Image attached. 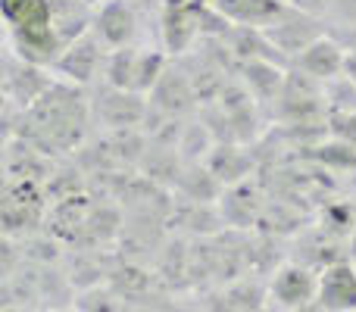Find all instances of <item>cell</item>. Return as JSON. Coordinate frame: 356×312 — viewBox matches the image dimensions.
Listing matches in <instances>:
<instances>
[{
  "label": "cell",
  "instance_id": "obj_1",
  "mask_svg": "<svg viewBox=\"0 0 356 312\" xmlns=\"http://www.w3.org/2000/svg\"><path fill=\"white\" fill-rule=\"evenodd\" d=\"M0 10L25 63L47 66L63 56V44L50 19V0H0Z\"/></svg>",
  "mask_w": 356,
  "mask_h": 312
},
{
  "label": "cell",
  "instance_id": "obj_2",
  "mask_svg": "<svg viewBox=\"0 0 356 312\" xmlns=\"http://www.w3.org/2000/svg\"><path fill=\"white\" fill-rule=\"evenodd\" d=\"M22 122L31 125V129H22V138L29 135L38 147H54V150H66L72 144H79L81 129H85L79 97L56 91V88H50L44 97H38L29 106Z\"/></svg>",
  "mask_w": 356,
  "mask_h": 312
},
{
  "label": "cell",
  "instance_id": "obj_3",
  "mask_svg": "<svg viewBox=\"0 0 356 312\" xmlns=\"http://www.w3.org/2000/svg\"><path fill=\"white\" fill-rule=\"evenodd\" d=\"M50 19H54V31L60 38L63 50H66L69 44L88 35L91 10H88L85 0H50Z\"/></svg>",
  "mask_w": 356,
  "mask_h": 312
},
{
  "label": "cell",
  "instance_id": "obj_4",
  "mask_svg": "<svg viewBox=\"0 0 356 312\" xmlns=\"http://www.w3.org/2000/svg\"><path fill=\"white\" fill-rule=\"evenodd\" d=\"M319 294H322V306L332 312L356 309V272L350 265L325 269V275L319 281Z\"/></svg>",
  "mask_w": 356,
  "mask_h": 312
},
{
  "label": "cell",
  "instance_id": "obj_5",
  "mask_svg": "<svg viewBox=\"0 0 356 312\" xmlns=\"http://www.w3.org/2000/svg\"><path fill=\"white\" fill-rule=\"evenodd\" d=\"M135 13L125 0H106L97 13V31L110 47H125L135 38Z\"/></svg>",
  "mask_w": 356,
  "mask_h": 312
},
{
  "label": "cell",
  "instance_id": "obj_6",
  "mask_svg": "<svg viewBox=\"0 0 356 312\" xmlns=\"http://www.w3.org/2000/svg\"><path fill=\"white\" fill-rule=\"evenodd\" d=\"M266 38H269L282 54H303L309 44H316L322 38V28L309 22L307 16H291L288 22H282V25L272 22Z\"/></svg>",
  "mask_w": 356,
  "mask_h": 312
},
{
  "label": "cell",
  "instance_id": "obj_7",
  "mask_svg": "<svg viewBox=\"0 0 356 312\" xmlns=\"http://www.w3.org/2000/svg\"><path fill=\"white\" fill-rule=\"evenodd\" d=\"M97 60H100V50H97V38L88 31L85 38H79L75 44H69L63 50V56L56 60V69L63 75H69L72 81H88L97 69Z\"/></svg>",
  "mask_w": 356,
  "mask_h": 312
},
{
  "label": "cell",
  "instance_id": "obj_8",
  "mask_svg": "<svg viewBox=\"0 0 356 312\" xmlns=\"http://www.w3.org/2000/svg\"><path fill=\"white\" fill-rule=\"evenodd\" d=\"M300 69L313 79H332L341 69H347V56L332 38H319L300 54Z\"/></svg>",
  "mask_w": 356,
  "mask_h": 312
},
{
  "label": "cell",
  "instance_id": "obj_9",
  "mask_svg": "<svg viewBox=\"0 0 356 312\" xmlns=\"http://www.w3.org/2000/svg\"><path fill=\"white\" fill-rule=\"evenodd\" d=\"M216 10L232 22H247V25H259V22H275L284 13V6L278 0H213Z\"/></svg>",
  "mask_w": 356,
  "mask_h": 312
},
{
  "label": "cell",
  "instance_id": "obj_10",
  "mask_svg": "<svg viewBox=\"0 0 356 312\" xmlns=\"http://www.w3.org/2000/svg\"><path fill=\"white\" fill-rule=\"evenodd\" d=\"M316 290V281L307 269H284L278 272L275 278V297L288 306H297V303H307Z\"/></svg>",
  "mask_w": 356,
  "mask_h": 312
},
{
  "label": "cell",
  "instance_id": "obj_11",
  "mask_svg": "<svg viewBox=\"0 0 356 312\" xmlns=\"http://www.w3.org/2000/svg\"><path fill=\"white\" fill-rule=\"evenodd\" d=\"M291 6H297L300 13H319L328 6V0H288Z\"/></svg>",
  "mask_w": 356,
  "mask_h": 312
},
{
  "label": "cell",
  "instance_id": "obj_12",
  "mask_svg": "<svg viewBox=\"0 0 356 312\" xmlns=\"http://www.w3.org/2000/svg\"><path fill=\"white\" fill-rule=\"evenodd\" d=\"M85 3H88V6H94V3H106V0H85Z\"/></svg>",
  "mask_w": 356,
  "mask_h": 312
},
{
  "label": "cell",
  "instance_id": "obj_13",
  "mask_svg": "<svg viewBox=\"0 0 356 312\" xmlns=\"http://www.w3.org/2000/svg\"><path fill=\"white\" fill-rule=\"evenodd\" d=\"M353 253H356V234H353Z\"/></svg>",
  "mask_w": 356,
  "mask_h": 312
}]
</instances>
